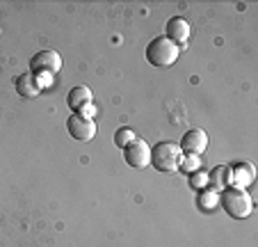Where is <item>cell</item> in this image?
Segmentation results:
<instances>
[{
  "mask_svg": "<svg viewBox=\"0 0 258 247\" xmlns=\"http://www.w3.org/2000/svg\"><path fill=\"white\" fill-rule=\"evenodd\" d=\"M180 151H185L187 156H199L206 151V146H208V135H206V131H201V128H192V131H187L185 135H183V140H180Z\"/></svg>",
  "mask_w": 258,
  "mask_h": 247,
  "instance_id": "cell-7",
  "label": "cell"
},
{
  "mask_svg": "<svg viewBox=\"0 0 258 247\" xmlns=\"http://www.w3.org/2000/svg\"><path fill=\"white\" fill-rule=\"evenodd\" d=\"M30 69L37 78L39 76H53L62 69V58H59L57 51H41L30 60Z\"/></svg>",
  "mask_w": 258,
  "mask_h": 247,
  "instance_id": "cell-5",
  "label": "cell"
},
{
  "mask_svg": "<svg viewBox=\"0 0 258 247\" xmlns=\"http://www.w3.org/2000/svg\"><path fill=\"white\" fill-rule=\"evenodd\" d=\"M137 140V133L133 131V128H128V126H123V128H119L117 133H114V144L117 146H121V149H126L131 142H135Z\"/></svg>",
  "mask_w": 258,
  "mask_h": 247,
  "instance_id": "cell-12",
  "label": "cell"
},
{
  "mask_svg": "<svg viewBox=\"0 0 258 247\" xmlns=\"http://www.w3.org/2000/svg\"><path fill=\"white\" fill-rule=\"evenodd\" d=\"M14 87H16V92H19L21 96L34 98V96H39V92H41V80L34 76V73H23V76L16 78Z\"/></svg>",
  "mask_w": 258,
  "mask_h": 247,
  "instance_id": "cell-9",
  "label": "cell"
},
{
  "mask_svg": "<svg viewBox=\"0 0 258 247\" xmlns=\"http://www.w3.org/2000/svg\"><path fill=\"white\" fill-rule=\"evenodd\" d=\"M123 160L131 165L133 170H144L146 165L151 163V149H149V144L142 137H137L135 142H131L123 149Z\"/></svg>",
  "mask_w": 258,
  "mask_h": 247,
  "instance_id": "cell-6",
  "label": "cell"
},
{
  "mask_svg": "<svg viewBox=\"0 0 258 247\" xmlns=\"http://www.w3.org/2000/svg\"><path fill=\"white\" fill-rule=\"evenodd\" d=\"M217 202H219V194L215 192V190H201V194H199V206H201L204 211L215 209V206H217Z\"/></svg>",
  "mask_w": 258,
  "mask_h": 247,
  "instance_id": "cell-13",
  "label": "cell"
},
{
  "mask_svg": "<svg viewBox=\"0 0 258 247\" xmlns=\"http://www.w3.org/2000/svg\"><path fill=\"white\" fill-rule=\"evenodd\" d=\"M67 131L73 140L89 142V140H94V135H96V121H94L92 117H85V115H80V112H73V115L67 119Z\"/></svg>",
  "mask_w": 258,
  "mask_h": 247,
  "instance_id": "cell-4",
  "label": "cell"
},
{
  "mask_svg": "<svg viewBox=\"0 0 258 247\" xmlns=\"http://www.w3.org/2000/svg\"><path fill=\"white\" fill-rule=\"evenodd\" d=\"M222 209L231 215L233 220H244L251 215V209H253V202L249 197V192L244 188H226L222 190Z\"/></svg>",
  "mask_w": 258,
  "mask_h": 247,
  "instance_id": "cell-3",
  "label": "cell"
},
{
  "mask_svg": "<svg viewBox=\"0 0 258 247\" xmlns=\"http://www.w3.org/2000/svg\"><path fill=\"white\" fill-rule=\"evenodd\" d=\"M231 174H233V170H231L229 165H217L215 170L208 172L210 188H213L215 192H222V190H226V188H229V183H231Z\"/></svg>",
  "mask_w": 258,
  "mask_h": 247,
  "instance_id": "cell-11",
  "label": "cell"
},
{
  "mask_svg": "<svg viewBox=\"0 0 258 247\" xmlns=\"http://www.w3.org/2000/svg\"><path fill=\"white\" fill-rule=\"evenodd\" d=\"M197 167H199V156H185V160H180V170L185 174H192Z\"/></svg>",
  "mask_w": 258,
  "mask_h": 247,
  "instance_id": "cell-15",
  "label": "cell"
},
{
  "mask_svg": "<svg viewBox=\"0 0 258 247\" xmlns=\"http://www.w3.org/2000/svg\"><path fill=\"white\" fill-rule=\"evenodd\" d=\"M190 34H192V28L183 16H174V19L167 21V34L165 37L171 39L174 44H178V46L185 44L187 39H190Z\"/></svg>",
  "mask_w": 258,
  "mask_h": 247,
  "instance_id": "cell-8",
  "label": "cell"
},
{
  "mask_svg": "<svg viewBox=\"0 0 258 247\" xmlns=\"http://www.w3.org/2000/svg\"><path fill=\"white\" fill-rule=\"evenodd\" d=\"M67 103H69V108H71L73 112L87 110V108L92 106V92H89V87H85V85L73 87L71 92H69V96H67Z\"/></svg>",
  "mask_w": 258,
  "mask_h": 247,
  "instance_id": "cell-10",
  "label": "cell"
},
{
  "mask_svg": "<svg viewBox=\"0 0 258 247\" xmlns=\"http://www.w3.org/2000/svg\"><path fill=\"white\" fill-rule=\"evenodd\" d=\"M178 55H180V46L174 44L171 39H167L165 34L151 39V44L146 46V60H149V64H153L158 69L174 67Z\"/></svg>",
  "mask_w": 258,
  "mask_h": 247,
  "instance_id": "cell-1",
  "label": "cell"
},
{
  "mask_svg": "<svg viewBox=\"0 0 258 247\" xmlns=\"http://www.w3.org/2000/svg\"><path fill=\"white\" fill-rule=\"evenodd\" d=\"M190 185L197 190H204L208 185V172H192L190 176Z\"/></svg>",
  "mask_w": 258,
  "mask_h": 247,
  "instance_id": "cell-14",
  "label": "cell"
},
{
  "mask_svg": "<svg viewBox=\"0 0 258 247\" xmlns=\"http://www.w3.org/2000/svg\"><path fill=\"white\" fill-rule=\"evenodd\" d=\"M183 160V151L176 142H158L156 146H151V165L162 174H171L180 167Z\"/></svg>",
  "mask_w": 258,
  "mask_h": 247,
  "instance_id": "cell-2",
  "label": "cell"
}]
</instances>
